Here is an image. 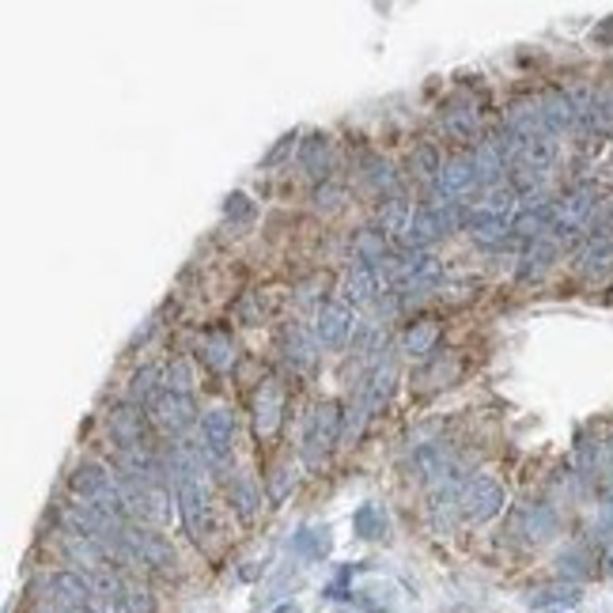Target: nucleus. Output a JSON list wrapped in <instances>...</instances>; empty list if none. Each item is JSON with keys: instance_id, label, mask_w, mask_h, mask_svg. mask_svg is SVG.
<instances>
[{"instance_id": "nucleus-16", "label": "nucleus", "mask_w": 613, "mask_h": 613, "mask_svg": "<svg viewBox=\"0 0 613 613\" xmlns=\"http://www.w3.org/2000/svg\"><path fill=\"white\" fill-rule=\"evenodd\" d=\"M474 167H477V179H481V194L492 186H504V174H512V163H507V156L500 152L496 137L477 140L474 145Z\"/></svg>"}, {"instance_id": "nucleus-17", "label": "nucleus", "mask_w": 613, "mask_h": 613, "mask_svg": "<svg viewBox=\"0 0 613 613\" xmlns=\"http://www.w3.org/2000/svg\"><path fill=\"white\" fill-rule=\"evenodd\" d=\"M379 273L376 266H364V261H356L353 269L345 273V284H341V296H345L348 307H368L379 299Z\"/></svg>"}, {"instance_id": "nucleus-36", "label": "nucleus", "mask_w": 613, "mask_h": 613, "mask_svg": "<svg viewBox=\"0 0 613 613\" xmlns=\"http://www.w3.org/2000/svg\"><path fill=\"white\" fill-rule=\"evenodd\" d=\"M163 379H167V390H174V394H189V379H194V371H189L186 360H174Z\"/></svg>"}, {"instance_id": "nucleus-33", "label": "nucleus", "mask_w": 613, "mask_h": 613, "mask_svg": "<svg viewBox=\"0 0 613 613\" xmlns=\"http://www.w3.org/2000/svg\"><path fill=\"white\" fill-rule=\"evenodd\" d=\"M409 174L413 179H425V182H432L436 186V179H440V167H443V159H440V152H436L432 145H417L409 152Z\"/></svg>"}, {"instance_id": "nucleus-5", "label": "nucleus", "mask_w": 613, "mask_h": 613, "mask_svg": "<svg viewBox=\"0 0 613 613\" xmlns=\"http://www.w3.org/2000/svg\"><path fill=\"white\" fill-rule=\"evenodd\" d=\"M125 519L148 530L167 527L171 523V489L167 485H125Z\"/></svg>"}, {"instance_id": "nucleus-19", "label": "nucleus", "mask_w": 613, "mask_h": 613, "mask_svg": "<svg viewBox=\"0 0 613 613\" xmlns=\"http://www.w3.org/2000/svg\"><path fill=\"white\" fill-rule=\"evenodd\" d=\"M281 348H284V360H289L292 368H310L322 345H318L315 330H304V326L292 322L289 330H284V338H281Z\"/></svg>"}, {"instance_id": "nucleus-3", "label": "nucleus", "mask_w": 613, "mask_h": 613, "mask_svg": "<svg viewBox=\"0 0 613 613\" xmlns=\"http://www.w3.org/2000/svg\"><path fill=\"white\" fill-rule=\"evenodd\" d=\"M466 217H469V212L462 209V205H455V201L420 205L417 217H413V224H409V235H405V246H409V250H428L436 238H443V235H451V231L466 228Z\"/></svg>"}, {"instance_id": "nucleus-14", "label": "nucleus", "mask_w": 613, "mask_h": 613, "mask_svg": "<svg viewBox=\"0 0 613 613\" xmlns=\"http://www.w3.org/2000/svg\"><path fill=\"white\" fill-rule=\"evenodd\" d=\"M281 420H284V387L277 379H269L254 394V432H258V440H273Z\"/></svg>"}, {"instance_id": "nucleus-29", "label": "nucleus", "mask_w": 613, "mask_h": 613, "mask_svg": "<svg viewBox=\"0 0 613 613\" xmlns=\"http://www.w3.org/2000/svg\"><path fill=\"white\" fill-rule=\"evenodd\" d=\"M356 261H364V266H379V261L390 258V246H387V231L383 228H364L360 235H356Z\"/></svg>"}, {"instance_id": "nucleus-42", "label": "nucleus", "mask_w": 613, "mask_h": 613, "mask_svg": "<svg viewBox=\"0 0 613 613\" xmlns=\"http://www.w3.org/2000/svg\"><path fill=\"white\" fill-rule=\"evenodd\" d=\"M73 613H99V610H91V606H84V610H73Z\"/></svg>"}, {"instance_id": "nucleus-32", "label": "nucleus", "mask_w": 613, "mask_h": 613, "mask_svg": "<svg viewBox=\"0 0 613 613\" xmlns=\"http://www.w3.org/2000/svg\"><path fill=\"white\" fill-rule=\"evenodd\" d=\"M228 500L231 507H235V515L243 523H250L254 515H258V504H261V492L254 489L250 481H243V477H235V481H228Z\"/></svg>"}, {"instance_id": "nucleus-26", "label": "nucleus", "mask_w": 613, "mask_h": 613, "mask_svg": "<svg viewBox=\"0 0 613 613\" xmlns=\"http://www.w3.org/2000/svg\"><path fill=\"white\" fill-rule=\"evenodd\" d=\"M553 258H556V238H538V243H530L519 261V281H538V277L553 266Z\"/></svg>"}, {"instance_id": "nucleus-43", "label": "nucleus", "mask_w": 613, "mask_h": 613, "mask_svg": "<svg viewBox=\"0 0 613 613\" xmlns=\"http://www.w3.org/2000/svg\"><path fill=\"white\" fill-rule=\"evenodd\" d=\"M341 613H348V610H341Z\"/></svg>"}, {"instance_id": "nucleus-22", "label": "nucleus", "mask_w": 613, "mask_h": 613, "mask_svg": "<svg viewBox=\"0 0 613 613\" xmlns=\"http://www.w3.org/2000/svg\"><path fill=\"white\" fill-rule=\"evenodd\" d=\"M299 167H304L310 179H330L333 152H330V137H326V133H310L304 145H299Z\"/></svg>"}, {"instance_id": "nucleus-10", "label": "nucleus", "mask_w": 613, "mask_h": 613, "mask_svg": "<svg viewBox=\"0 0 613 613\" xmlns=\"http://www.w3.org/2000/svg\"><path fill=\"white\" fill-rule=\"evenodd\" d=\"M148 425H152L148 413H140V405H133V402H122L107 413V432H110V440L118 443V451L148 448Z\"/></svg>"}, {"instance_id": "nucleus-4", "label": "nucleus", "mask_w": 613, "mask_h": 613, "mask_svg": "<svg viewBox=\"0 0 613 613\" xmlns=\"http://www.w3.org/2000/svg\"><path fill=\"white\" fill-rule=\"evenodd\" d=\"M231 451H235V413L217 405V409H209L201 417V455L209 474L228 477Z\"/></svg>"}, {"instance_id": "nucleus-27", "label": "nucleus", "mask_w": 613, "mask_h": 613, "mask_svg": "<svg viewBox=\"0 0 613 613\" xmlns=\"http://www.w3.org/2000/svg\"><path fill=\"white\" fill-rule=\"evenodd\" d=\"M466 231L477 238V243L496 246V243H504V235H507V231H512V224H504V220L489 217V212H485V209H469V217H466Z\"/></svg>"}, {"instance_id": "nucleus-34", "label": "nucleus", "mask_w": 613, "mask_h": 613, "mask_svg": "<svg viewBox=\"0 0 613 613\" xmlns=\"http://www.w3.org/2000/svg\"><path fill=\"white\" fill-rule=\"evenodd\" d=\"M296 553L307 556V561H322L330 553V538H326V527H304L296 535Z\"/></svg>"}, {"instance_id": "nucleus-11", "label": "nucleus", "mask_w": 613, "mask_h": 613, "mask_svg": "<svg viewBox=\"0 0 613 613\" xmlns=\"http://www.w3.org/2000/svg\"><path fill=\"white\" fill-rule=\"evenodd\" d=\"M477 189H481V179H477L474 156H451V159H443L440 179H436V194H440V201L462 205L466 197H474Z\"/></svg>"}, {"instance_id": "nucleus-44", "label": "nucleus", "mask_w": 613, "mask_h": 613, "mask_svg": "<svg viewBox=\"0 0 613 613\" xmlns=\"http://www.w3.org/2000/svg\"><path fill=\"white\" fill-rule=\"evenodd\" d=\"M42 613H50V610H42Z\"/></svg>"}, {"instance_id": "nucleus-21", "label": "nucleus", "mask_w": 613, "mask_h": 613, "mask_svg": "<svg viewBox=\"0 0 613 613\" xmlns=\"http://www.w3.org/2000/svg\"><path fill=\"white\" fill-rule=\"evenodd\" d=\"M163 376H167V371L159 368V364H145V368H137V371H133V376H130V387H125V397H130L133 405H145V409H148V405H152L156 397L167 390L163 383H159V379H163Z\"/></svg>"}, {"instance_id": "nucleus-7", "label": "nucleus", "mask_w": 613, "mask_h": 613, "mask_svg": "<svg viewBox=\"0 0 613 613\" xmlns=\"http://www.w3.org/2000/svg\"><path fill=\"white\" fill-rule=\"evenodd\" d=\"M504 504H507L504 485L492 481V477H474L458 500V515L466 527H485V523H492L504 512Z\"/></svg>"}, {"instance_id": "nucleus-31", "label": "nucleus", "mask_w": 613, "mask_h": 613, "mask_svg": "<svg viewBox=\"0 0 613 613\" xmlns=\"http://www.w3.org/2000/svg\"><path fill=\"white\" fill-rule=\"evenodd\" d=\"M353 530L360 535L364 541H379V538H387V530H390V519H387V512L379 504H364L360 512L353 515Z\"/></svg>"}, {"instance_id": "nucleus-20", "label": "nucleus", "mask_w": 613, "mask_h": 613, "mask_svg": "<svg viewBox=\"0 0 613 613\" xmlns=\"http://www.w3.org/2000/svg\"><path fill=\"white\" fill-rule=\"evenodd\" d=\"M413 217H417V209H413V201L405 194L383 197V205H379V228H383L387 235L405 238V235H409Z\"/></svg>"}, {"instance_id": "nucleus-30", "label": "nucleus", "mask_w": 613, "mask_h": 613, "mask_svg": "<svg viewBox=\"0 0 613 613\" xmlns=\"http://www.w3.org/2000/svg\"><path fill=\"white\" fill-rule=\"evenodd\" d=\"M556 572H561L564 584H572V579H587V576H591V572H594V556H591V549H584V545L564 549V553L556 556Z\"/></svg>"}, {"instance_id": "nucleus-6", "label": "nucleus", "mask_w": 613, "mask_h": 613, "mask_svg": "<svg viewBox=\"0 0 613 613\" xmlns=\"http://www.w3.org/2000/svg\"><path fill=\"white\" fill-rule=\"evenodd\" d=\"M594 209H599V201H594L591 186H576V189H568L561 201H553V238L556 243L591 231Z\"/></svg>"}, {"instance_id": "nucleus-8", "label": "nucleus", "mask_w": 613, "mask_h": 613, "mask_svg": "<svg viewBox=\"0 0 613 613\" xmlns=\"http://www.w3.org/2000/svg\"><path fill=\"white\" fill-rule=\"evenodd\" d=\"M174 500H179V515L182 527L194 541H205L212 535V507H209V485L205 477H186V481L174 489Z\"/></svg>"}, {"instance_id": "nucleus-2", "label": "nucleus", "mask_w": 613, "mask_h": 613, "mask_svg": "<svg viewBox=\"0 0 613 613\" xmlns=\"http://www.w3.org/2000/svg\"><path fill=\"white\" fill-rule=\"evenodd\" d=\"M341 432H345V413H341L338 402H322L315 405V409L307 413L304 420V462L310 469L318 466L326 455H330L333 448H338Z\"/></svg>"}, {"instance_id": "nucleus-38", "label": "nucleus", "mask_w": 613, "mask_h": 613, "mask_svg": "<svg viewBox=\"0 0 613 613\" xmlns=\"http://www.w3.org/2000/svg\"><path fill=\"white\" fill-rule=\"evenodd\" d=\"M341 197H345V194H341L338 186H326V189H318V209H322V205H326V209H338V205H341Z\"/></svg>"}, {"instance_id": "nucleus-9", "label": "nucleus", "mask_w": 613, "mask_h": 613, "mask_svg": "<svg viewBox=\"0 0 613 613\" xmlns=\"http://www.w3.org/2000/svg\"><path fill=\"white\" fill-rule=\"evenodd\" d=\"M145 413H148V420H152V428H159L163 436H182L197 420L194 397L174 394V390H163V394H159Z\"/></svg>"}, {"instance_id": "nucleus-24", "label": "nucleus", "mask_w": 613, "mask_h": 613, "mask_svg": "<svg viewBox=\"0 0 613 613\" xmlns=\"http://www.w3.org/2000/svg\"><path fill=\"white\" fill-rule=\"evenodd\" d=\"M201 360L209 364L212 371H231V364H235V341H231V333L224 330H212V333H205V341H201Z\"/></svg>"}, {"instance_id": "nucleus-23", "label": "nucleus", "mask_w": 613, "mask_h": 613, "mask_svg": "<svg viewBox=\"0 0 613 613\" xmlns=\"http://www.w3.org/2000/svg\"><path fill=\"white\" fill-rule=\"evenodd\" d=\"M436 341H440V326H436L432 318H417L413 326H405L402 353L413 356V360H425V356H432Z\"/></svg>"}, {"instance_id": "nucleus-18", "label": "nucleus", "mask_w": 613, "mask_h": 613, "mask_svg": "<svg viewBox=\"0 0 613 613\" xmlns=\"http://www.w3.org/2000/svg\"><path fill=\"white\" fill-rule=\"evenodd\" d=\"M360 179H364V186H368L371 194H379V197L402 194V179H397V171L390 167V159H383V156H364L360 159Z\"/></svg>"}, {"instance_id": "nucleus-12", "label": "nucleus", "mask_w": 613, "mask_h": 613, "mask_svg": "<svg viewBox=\"0 0 613 613\" xmlns=\"http://www.w3.org/2000/svg\"><path fill=\"white\" fill-rule=\"evenodd\" d=\"M315 338L322 348H345L348 341L356 338V315L345 299H333V304H322L315 315Z\"/></svg>"}, {"instance_id": "nucleus-1", "label": "nucleus", "mask_w": 613, "mask_h": 613, "mask_svg": "<svg viewBox=\"0 0 613 613\" xmlns=\"http://www.w3.org/2000/svg\"><path fill=\"white\" fill-rule=\"evenodd\" d=\"M69 489H73L79 504L102 507V512L125 519V485L102 462H79L73 474H69Z\"/></svg>"}, {"instance_id": "nucleus-15", "label": "nucleus", "mask_w": 613, "mask_h": 613, "mask_svg": "<svg viewBox=\"0 0 613 613\" xmlns=\"http://www.w3.org/2000/svg\"><path fill=\"white\" fill-rule=\"evenodd\" d=\"M515 535H523V541H530V545H545L561 535V515L553 504H527L515 515Z\"/></svg>"}, {"instance_id": "nucleus-40", "label": "nucleus", "mask_w": 613, "mask_h": 613, "mask_svg": "<svg viewBox=\"0 0 613 613\" xmlns=\"http://www.w3.org/2000/svg\"><path fill=\"white\" fill-rule=\"evenodd\" d=\"M602 572H606V576L613 579V545L606 549V556H602Z\"/></svg>"}, {"instance_id": "nucleus-39", "label": "nucleus", "mask_w": 613, "mask_h": 613, "mask_svg": "<svg viewBox=\"0 0 613 613\" xmlns=\"http://www.w3.org/2000/svg\"><path fill=\"white\" fill-rule=\"evenodd\" d=\"M594 42H602V46H613V15H610V23H602V27L594 30Z\"/></svg>"}, {"instance_id": "nucleus-13", "label": "nucleus", "mask_w": 613, "mask_h": 613, "mask_svg": "<svg viewBox=\"0 0 613 613\" xmlns=\"http://www.w3.org/2000/svg\"><path fill=\"white\" fill-rule=\"evenodd\" d=\"M46 591L53 594V602H58L65 613L73 610H84L87 602L95 599V587H91V576L79 568H61V572H50V579H46Z\"/></svg>"}, {"instance_id": "nucleus-37", "label": "nucleus", "mask_w": 613, "mask_h": 613, "mask_svg": "<svg viewBox=\"0 0 613 613\" xmlns=\"http://www.w3.org/2000/svg\"><path fill=\"white\" fill-rule=\"evenodd\" d=\"M224 212H228V217L246 220L254 212V205H250V197H246V194H231L228 201H224Z\"/></svg>"}, {"instance_id": "nucleus-25", "label": "nucleus", "mask_w": 613, "mask_h": 613, "mask_svg": "<svg viewBox=\"0 0 613 613\" xmlns=\"http://www.w3.org/2000/svg\"><path fill=\"white\" fill-rule=\"evenodd\" d=\"M579 584H553V587H538V591H530V599H527V606H535V610H572L579 602Z\"/></svg>"}, {"instance_id": "nucleus-35", "label": "nucleus", "mask_w": 613, "mask_h": 613, "mask_svg": "<svg viewBox=\"0 0 613 613\" xmlns=\"http://www.w3.org/2000/svg\"><path fill=\"white\" fill-rule=\"evenodd\" d=\"M122 606L125 613H156V599L145 584L137 579H125V591H122Z\"/></svg>"}, {"instance_id": "nucleus-28", "label": "nucleus", "mask_w": 613, "mask_h": 613, "mask_svg": "<svg viewBox=\"0 0 613 613\" xmlns=\"http://www.w3.org/2000/svg\"><path fill=\"white\" fill-rule=\"evenodd\" d=\"M477 130H481V122H477L474 107H451L448 114H443V133H448L451 140L469 145V140H477Z\"/></svg>"}, {"instance_id": "nucleus-41", "label": "nucleus", "mask_w": 613, "mask_h": 613, "mask_svg": "<svg viewBox=\"0 0 613 613\" xmlns=\"http://www.w3.org/2000/svg\"><path fill=\"white\" fill-rule=\"evenodd\" d=\"M273 613H299V606H296V602H281V606H277Z\"/></svg>"}]
</instances>
